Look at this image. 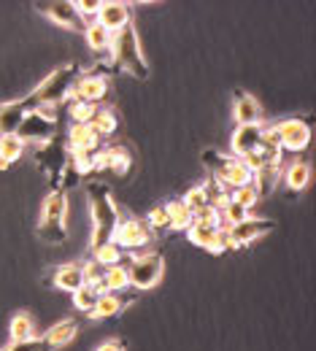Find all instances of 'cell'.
Instances as JSON below:
<instances>
[{
	"instance_id": "1",
	"label": "cell",
	"mask_w": 316,
	"mask_h": 351,
	"mask_svg": "<svg viewBox=\"0 0 316 351\" xmlns=\"http://www.w3.org/2000/svg\"><path fill=\"white\" fill-rule=\"evenodd\" d=\"M87 200H90V217H92V238L90 246L92 252L103 243L111 241L114 227L119 221V208L114 203V195L108 189V184L103 181H87Z\"/></svg>"
},
{
	"instance_id": "2",
	"label": "cell",
	"mask_w": 316,
	"mask_h": 351,
	"mask_svg": "<svg viewBox=\"0 0 316 351\" xmlns=\"http://www.w3.org/2000/svg\"><path fill=\"white\" fill-rule=\"evenodd\" d=\"M79 76H82V68H79L76 62H71V65H62V68L51 71L44 82L27 95V106H30V111H33V108H49V111H57V108L71 97L73 84L79 82Z\"/></svg>"
},
{
	"instance_id": "3",
	"label": "cell",
	"mask_w": 316,
	"mask_h": 351,
	"mask_svg": "<svg viewBox=\"0 0 316 351\" xmlns=\"http://www.w3.org/2000/svg\"><path fill=\"white\" fill-rule=\"evenodd\" d=\"M68 192L51 189L46 195L38 217V238L49 246H60L68 241Z\"/></svg>"
},
{
	"instance_id": "4",
	"label": "cell",
	"mask_w": 316,
	"mask_h": 351,
	"mask_svg": "<svg viewBox=\"0 0 316 351\" xmlns=\"http://www.w3.org/2000/svg\"><path fill=\"white\" fill-rule=\"evenodd\" d=\"M108 54H111L114 68H119V71H125V73L136 76V79H141V82H146V79H149V65H146V57H143V51H141L138 33H136V27H133V25L122 27L119 33H114Z\"/></svg>"
},
{
	"instance_id": "5",
	"label": "cell",
	"mask_w": 316,
	"mask_h": 351,
	"mask_svg": "<svg viewBox=\"0 0 316 351\" xmlns=\"http://www.w3.org/2000/svg\"><path fill=\"white\" fill-rule=\"evenodd\" d=\"M127 273H130V287L136 292L154 289L162 276H165V257L160 252H143L127 260Z\"/></svg>"
},
{
	"instance_id": "6",
	"label": "cell",
	"mask_w": 316,
	"mask_h": 351,
	"mask_svg": "<svg viewBox=\"0 0 316 351\" xmlns=\"http://www.w3.org/2000/svg\"><path fill=\"white\" fill-rule=\"evenodd\" d=\"M57 128H60V122H57V111L33 108V111H27V117L22 119V125H19L16 135H19L25 143H36V146H41V143H49V141L57 138Z\"/></svg>"
},
{
	"instance_id": "7",
	"label": "cell",
	"mask_w": 316,
	"mask_h": 351,
	"mask_svg": "<svg viewBox=\"0 0 316 351\" xmlns=\"http://www.w3.org/2000/svg\"><path fill=\"white\" fill-rule=\"evenodd\" d=\"M276 230V221L273 219H257V217H246L238 224H230L222 227V235H225V246L227 249H243L265 235H271Z\"/></svg>"
},
{
	"instance_id": "8",
	"label": "cell",
	"mask_w": 316,
	"mask_h": 351,
	"mask_svg": "<svg viewBox=\"0 0 316 351\" xmlns=\"http://www.w3.org/2000/svg\"><path fill=\"white\" fill-rule=\"evenodd\" d=\"M154 238V232L149 230L146 219H136V217H119L111 241L122 249V252H138L143 246H149Z\"/></svg>"
},
{
	"instance_id": "9",
	"label": "cell",
	"mask_w": 316,
	"mask_h": 351,
	"mask_svg": "<svg viewBox=\"0 0 316 351\" xmlns=\"http://www.w3.org/2000/svg\"><path fill=\"white\" fill-rule=\"evenodd\" d=\"M278 132V143H281V152H289V154H300L308 149L311 143V119H287V122H278L276 125Z\"/></svg>"
},
{
	"instance_id": "10",
	"label": "cell",
	"mask_w": 316,
	"mask_h": 351,
	"mask_svg": "<svg viewBox=\"0 0 316 351\" xmlns=\"http://www.w3.org/2000/svg\"><path fill=\"white\" fill-rule=\"evenodd\" d=\"M36 8H38V14H44L46 19H51L54 25H60L65 30L84 33V27H87V22L79 16L73 0H49V3H38Z\"/></svg>"
},
{
	"instance_id": "11",
	"label": "cell",
	"mask_w": 316,
	"mask_h": 351,
	"mask_svg": "<svg viewBox=\"0 0 316 351\" xmlns=\"http://www.w3.org/2000/svg\"><path fill=\"white\" fill-rule=\"evenodd\" d=\"M133 168V152L125 143H114L106 146L95 154V171L97 173H111V176H127Z\"/></svg>"
},
{
	"instance_id": "12",
	"label": "cell",
	"mask_w": 316,
	"mask_h": 351,
	"mask_svg": "<svg viewBox=\"0 0 316 351\" xmlns=\"http://www.w3.org/2000/svg\"><path fill=\"white\" fill-rule=\"evenodd\" d=\"M36 162H38V168L54 181V189H62V186H60V178L65 176V168H68V152L57 143V138L49 141V143H41V146L36 149Z\"/></svg>"
},
{
	"instance_id": "13",
	"label": "cell",
	"mask_w": 316,
	"mask_h": 351,
	"mask_svg": "<svg viewBox=\"0 0 316 351\" xmlns=\"http://www.w3.org/2000/svg\"><path fill=\"white\" fill-rule=\"evenodd\" d=\"M130 19H133L130 3H122V0H108V3H103V5H100V14H97V19H95V22H97L103 30H108V33L114 36V33H119L122 27L133 25Z\"/></svg>"
},
{
	"instance_id": "14",
	"label": "cell",
	"mask_w": 316,
	"mask_h": 351,
	"mask_svg": "<svg viewBox=\"0 0 316 351\" xmlns=\"http://www.w3.org/2000/svg\"><path fill=\"white\" fill-rule=\"evenodd\" d=\"M263 125H238L232 138H230V146H232V157L238 160H246L249 154H254L260 146H263Z\"/></svg>"
},
{
	"instance_id": "15",
	"label": "cell",
	"mask_w": 316,
	"mask_h": 351,
	"mask_svg": "<svg viewBox=\"0 0 316 351\" xmlns=\"http://www.w3.org/2000/svg\"><path fill=\"white\" fill-rule=\"evenodd\" d=\"M138 300V292H106V295H100L97 298V303L92 308L90 319H111V316H117V313H122V311H127V306H133Z\"/></svg>"
},
{
	"instance_id": "16",
	"label": "cell",
	"mask_w": 316,
	"mask_h": 351,
	"mask_svg": "<svg viewBox=\"0 0 316 351\" xmlns=\"http://www.w3.org/2000/svg\"><path fill=\"white\" fill-rule=\"evenodd\" d=\"M73 100H82V103H90V106H100L108 95V79L106 76H97V73H87V76H79V82L73 84Z\"/></svg>"
},
{
	"instance_id": "17",
	"label": "cell",
	"mask_w": 316,
	"mask_h": 351,
	"mask_svg": "<svg viewBox=\"0 0 316 351\" xmlns=\"http://www.w3.org/2000/svg\"><path fill=\"white\" fill-rule=\"evenodd\" d=\"M186 238L189 243L200 246L203 252H211V254H222L227 252L225 246V235H222V227H206V224H189L186 230Z\"/></svg>"
},
{
	"instance_id": "18",
	"label": "cell",
	"mask_w": 316,
	"mask_h": 351,
	"mask_svg": "<svg viewBox=\"0 0 316 351\" xmlns=\"http://www.w3.org/2000/svg\"><path fill=\"white\" fill-rule=\"evenodd\" d=\"M232 117L238 125H260L263 122V106L249 92L235 89L232 92Z\"/></svg>"
},
{
	"instance_id": "19",
	"label": "cell",
	"mask_w": 316,
	"mask_h": 351,
	"mask_svg": "<svg viewBox=\"0 0 316 351\" xmlns=\"http://www.w3.org/2000/svg\"><path fill=\"white\" fill-rule=\"evenodd\" d=\"M27 111H30L27 97L0 103V138H3V135H16L19 125H22V119L27 117Z\"/></svg>"
},
{
	"instance_id": "20",
	"label": "cell",
	"mask_w": 316,
	"mask_h": 351,
	"mask_svg": "<svg viewBox=\"0 0 316 351\" xmlns=\"http://www.w3.org/2000/svg\"><path fill=\"white\" fill-rule=\"evenodd\" d=\"M100 149H103V138L95 132L92 125H71V130H68V152L97 154Z\"/></svg>"
},
{
	"instance_id": "21",
	"label": "cell",
	"mask_w": 316,
	"mask_h": 351,
	"mask_svg": "<svg viewBox=\"0 0 316 351\" xmlns=\"http://www.w3.org/2000/svg\"><path fill=\"white\" fill-rule=\"evenodd\" d=\"M211 178L222 181V184H225V186H230V189H243V186H252V181H254V173L249 171V165H246L243 160L232 157V160H230V165H227L225 171H222L219 176H211Z\"/></svg>"
},
{
	"instance_id": "22",
	"label": "cell",
	"mask_w": 316,
	"mask_h": 351,
	"mask_svg": "<svg viewBox=\"0 0 316 351\" xmlns=\"http://www.w3.org/2000/svg\"><path fill=\"white\" fill-rule=\"evenodd\" d=\"M76 332H79V322H76V319H62V322L51 324L41 338L51 346V351H57V349H62V346H68V343L76 338Z\"/></svg>"
},
{
	"instance_id": "23",
	"label": "cell",
	"mask_w": 316,
	"mask_h": 351,
	"mask_svg": "<svg viewBox=\"0 0 316 351\" xmlns=\"http://www.w3.org/2000/svg\"><path fill=\"white\" fill-rule=\"evenodd\" d=\"M51 284L62 292H76L82 284H84V276H82V265L79 263H68V265H60L54 273H51Z\"/></svg>"
},
{
	"instance_id": "24",
	"label": "cell",
	"mask_w": 316,
	"mask_h": 351,
	"mask_svg": "<svg viewBox=\"0 0 316 351\" xmlns=\"http://www.w3.org/2000/svg\"><path fill=\"white\" fill-rule=\"evenodd\" d=\"M8 335H11V341H33V338H38L36 319L27 311H16L11 316V322H8Z\"/></svg>"
},
{
	"instance_id": "25",
	"label": "cell",
	"mask_w": 316,
	"mask_h": 351,
	"mask_svg": "<svg viewBox=\"0 0 316 351\" xmlns=\"http://www.w3.org/2000/svg\"><path fill=\"white\" fill-rule=\"evenodd\" d=\"M284 184H287V189L289 192H303L306 186H308V181H311V165L306 162V160H295L287 171H284Z\"/></svg>"
},
{
	"instance_id": "26",
	"label": "cell",
	"mask_w": 316,
	"mask_h": 351,
	"mask_svg": "<svg viewBox=\"0 0 316 351\" xmlns=\"http://www.w3.org/2000/svg\"><path fill=\"white\" fill-rule=\"evenodd\" d=\"M103 289H106V292H125V289H130L127 263L106 267V273H103Z\"/></svg>"
},
{
	"instance_id": "27",
	"label": "cell",
	"mask_w": 316,
	"mask_h": 351,
	"mask_svg": "<svg viewBox=\"0 0 316 351\" xmlns=\"http://www.w3.org/2000/svg\"><path fill=\"white\" fill-rule=\"evenodd\" d=\"M25 146L27 143L19 135H3L0 138V171L8 168V165H14L25 154Z\"/></svg>"
},
{
	"instance_id": "28",
	"label": "cell",
	"mask_w": 316,
	"mask_h": 351,
	"mask_svg": "<svg viewBox=\"0 0 316 351\" xmlns=\"http://www.w3.org/2000/svg\"><path fill=\"white\" fill-rule=\"evenodd\" d=\"M165 217H168V230H186L192 224V211L184 206V200H168L162 203Z\"/></svg>"
},
{
	"instance_id": "29",
	"label": "cell",
	"mask_w": 316,
	"mask_h": 351,
	"mask_svg": "<svg viewBox=\"0 0 316 351\" xmlns=\"http://www.w3.org/2000/svg\"><path fill=\"white\" fill-rule=\"evenodd\" d=\"M84 38H87V46H90L95 54H103V51H108L111 49V33L108 30H103L97 22H87V27H84Z\"/></svg>"
},
{
	"instance_id": "30",
	"label": "cell",
	"mask_w": 316,
	"mask_h": 351,
	"mask_svg": "<svg viewBox=\"0 0 316 351\" xmlns=\"http://www.w3.org/2000/svg\"><path fill=\"white\" fill-rule=\"evenodd\" d=\"M92 128L100 138H111L114 132L119 130V117L114 108H97L95 119H92Z\"/></svg>"
},
{
	"instance_id": "31",
	"label": "cell",
	"mask_w": 316,
	"mask_h": 351,
	"mask_svg": "<svg viewBox=\"0 0 316 351\" xmlns=\"http://www.w3.org/2000/svg\"><path fill=\"white\" fill-rule=\"evenodd\" d=\"M278 165H268V168H263V171H257L254 173V181H252V186H254V192L260 195V197H265V195H271L273 189H276V181H278Z\"/></svg>"
},
{
	"instance_id": "32",
	"label": "cell",
	"mask_w": 316,
	"mask_h": 351,
	"mask_svg": "<svg viewBox=\"0 0 316 351\" xmlns=\"http://www.w3.org/2000/svg\"><path fill=\"white\" fill-rule=\"evenodd\" d=\"M92 260L100 263L103 267H111V265L125 263V252H122L114 241H108V243H103V246H97V249L92 252Z\"/></svg>"
},
{
	"instance_id": "33",
	"label": "cell",
	"mask_w": 316,
	"mask_h": 351,
	"mask_svg": "<svg viewBox=\"0 0 316 351\" xmlns=\"http://www.w3.org/2000/svg\"><path fill=\"white\" fill-rule=\"evenodd\" d=\"M97 108H100V106H90V103H82V100H73V103L68 106V117L73 119V125H92Z\"/></svg>"
},
{
	"instance_id": "34",
	"label": "cell",
	"mask_w": 316,
	"mask_h": 351,
	"mask_svg": "<svg viewBox=\"0 0 316 351\" xmlns=\"http://www.w3.org/2000/svg\"><path fill=\"white\" fill-rule=\"evenodd\" d=\"M97 298H100V292H97L95 287L82 284V287L73 292V306L79 308L82 313H90L92 308H95V303H97Z\"/></svg>"
},
{
	"instance_id": "35",
	"label": "cell",
	"mask_w": 316,
	"mask_h": 351,
	"mask_svg": "<svg viewBox=\"0 0 316 351\" xmlns=\"http://www.w3.org/2000/svg\"><path fill=\"white\" fill-rule=\"evenodd\" d=\"M103 273H106V267H103L100 263H95V260L82 263V276H84V284L95 287L100 295H106V289H103Z\"/></svg>"
},
{
	"instance_id": "36",
	"label": "cell",
	"mask_w": 316,
	"mask_h": 351,
	"mask_svg": "<svg viewBox=\"0 0 316 351\" xmlns=\"http://www.w3.org/2000/svg\"><path fill=\"white\" fill-rule=\"evenodd\" d=\"M181 200H184V206H186L192 214H195V211H200V208H206V206H211V203H208V189H206V184L192 186Z\"/></svg>"
},
{
	"instance_id": "37",
	"label": "cell",
	"mask_w": 316,
	"mask_h": 351,
	"mask_svg": "<svg viewBox=\"0 0 316 351\" xmlns=\"http://www.w3.org/2000/svg\"><path fill=\"white\" fill-rule=\"evenodd\" d=\"M230 200H232V203H238L241 208H246V211H252V208L257 206V200H260V195L254 192V186H243V189H232V195H230Z\"/></svg>"
},
{
	"instance_id": "38",
	"label": "cell",
	"mask_w": 316,
	"mask_h": 351,
	"mask_svg": "<svg viewBox=\"0 0 316 351\" xmlns=\"http://www.w3.org/2000/svg\"><path fill=\"white\" fill-rule=\"evenodd\" d=\"M0 351H51V346L38 335L33 341H8V346H3Z\"/></svg>"
},
{
	"instance_id": "39",
	"label": "cell",
	"mask_w": 316,
	"mask_h": 351,
	"mask_svg": "<svg viewBox=\"0 0 316 351\" xmlns=\"http://www.w3.org/2000/svg\"><path fill=\"white\" fill-rule=\"evenodd\" d=\"M192 224H206V227H222V214L214 206H206L192 214Z\"/></svg>"
},
{
	"instance_id": "40",
	"label": "cell",
	"mask_w": 316,
	"mask_h": 351,
	"mask_svg": "<svg viewBox=\"0 0 316 351\" xmlns=\"http://www.w3.org/2000/svg\"><path fill=\"white\" fill-rule=\"evenodd\" d=\"M219 214H222V227L238 224V221H243L246 217H249V211H246V208H241V206H238V203H232V200H230V206L222 208Z\"/></svg>"
},
{
	"instance_id": "41",
	"label": "cell",
	"mask_w": 316,
	"mask_h": 351,
	"mask_svg": "<svg viewBox=\"0 0 316 351\" xmlns=\"http://www.w3.org/2000/svg\"><path fill=\"white\" fill-rule=\"evenodd\" d=\"M73 5H76V11H79V16L87 22V19H97V14H100V0H73Z\"/></svg>"
},
{
	"instance_id": "42",
	"label": "cell",
	"mask_w": 316,
	"mask_h": 351,
	"mask_svg": "<svg viewBox=\"0 0 316 351\" xmlns=\"http://www.w3.org/2000/svg\"><path fill=\"white\" fill-rule=\"evenodd\" d=\"M146 224H149V230H151V232H162V230H168V217H165V208H162V206L151 208V211L146 214Z\"/></svg>"
},
{
	"instance_id": "43",
	"label": "cell",
	"mask_w": 316,
	"mask_h": 351,
	"mask_svg": "<svg viewBox=\"0 0 316 351\" xmlns=\"http://www.w3.org/2000/svg\"><path fill=\"white\" fill-rule=\"evenodd\" d=\"M95 351H127V341H122V338H111V341H103Z\"/></svg>"
}]
</instances>
